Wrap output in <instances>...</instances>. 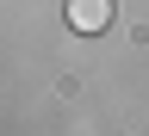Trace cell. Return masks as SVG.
<instances>
[{
    "label": "cell",
    "mask_w": 149,
    "mask_h": 136,
    "mask_svg": "<svg viewBox=\"0 0 149 136\" xmlns=\"http://www.w3.org/2000/svg\"><path fill=\"white\" fill-rule=\"evenodd\" d=\"M68 25L81 31V37L106 31V25H112V0H68Z\"/></svg>",
    "instance_id": "obj_1"
}]
</instances>
